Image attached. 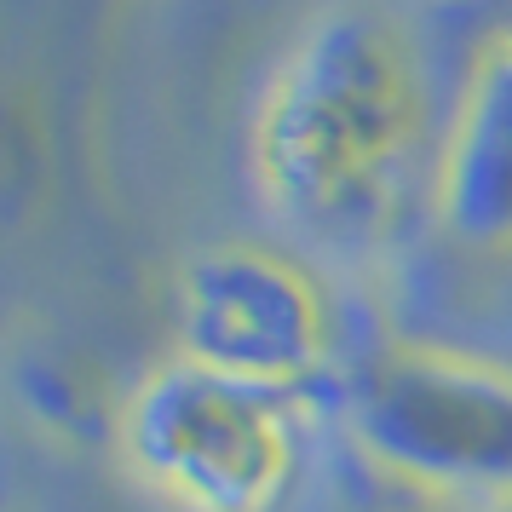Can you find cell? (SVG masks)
Masks as SVG:
<instances>
[{
    "label": "cell",
    "mask_w": 512,
    "mask_h": 512,
    "mask_svg": "<svg viewBox=\"0 0 512 512\" xmlns=\"http://www.w3.org/2000/svg\"><path fill=\"white\" fill-rule=\"evenodd\" d=\"M426 93L403 29L357 0L311 12L271 64L248 127L265 213L317 248H374L415 179Z\"/></svg>",
    "instance_id": "cell-1"
},
{
    "label": "cell",
    "mask_w": 512,
    "mask_h": 512,
    "mask_svg": "<svg viewBox=\"0 0 512 512\" xmlns=\"http://www.w3.org/2000/svg\"><path fill=\"white\" fill-rule=\"evenodd\" d=\"M346 432L403 489L512 507V357L392 340L351 374Z\"/></svg>",
    "instance_id": "cell-2"
},
{
    "label": "cell",
    "mask_w": 512,
    "mask_h": 512,
    "mask_svg": "<svg viewBox=\"0 0 512 512\" xmlns=\"http://www.w3.org/2000/svg\"><path fill=\"white\" fill-rule=\"evenodd\" d=\"M121 455L173 512H277L300 466L294 392L167 357L121 403Z\"/></svg>",
    "instance_id": "cell-3"
},
{
    "label": "cell",
    "mask_w": 512,
    "mask_h": 512,
    "mask_svg": "<svg viewBox=\"0 0 512 512\" xmlns=\"http://www.w3.org/2000/svg\"><path fill=\"white\" fill-rule=\"evenodd\" d=\"M179 357L294 392L328 363V300L300 259L265 242H213L179 271Z\"/></svg>",
    "instance_id": "cell-4"
},
{
    "label": "cell",
    "mask_w": 512,
    "mask_h": 512,
    "mask_svg": "<svg viewBox=\"0 0 512 512\" xmlns=\"http://www.w3.org/2000/svg\"><path fill=\"white\" fill-rule=\"evenodd\" d=\"M438 231L466 254H512V29L489 35L432 162Z\"/></svg>",
    "instance_id": "cell-5"
},
{
    "label": "cell",
    "mask_w": 512,
    "mask_h": 512,
    "mask_svg": "<svg viewBox=\"0 0 512 512\" xmlns=\"http://www.w3.org/2000/svg\"><path fill=\"white\" fill-rule=\"evenodd\" d=\"M495 512H512V507H495Z\"/></svg>",
    "instance_id": "cell-6"
}]
</instances>
